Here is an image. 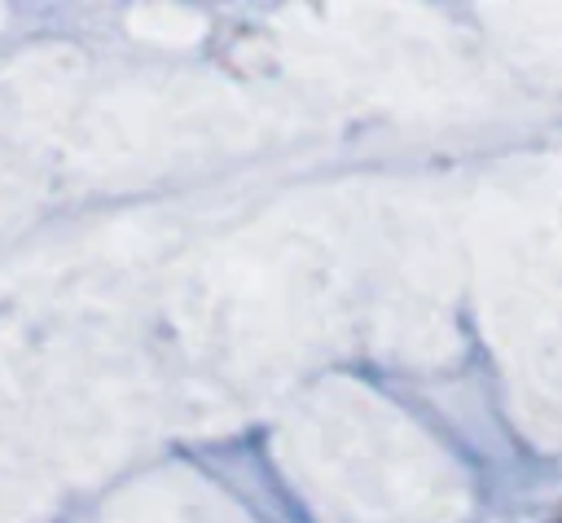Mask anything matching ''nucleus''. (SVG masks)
I'll return each mask as SVG.
<instances>
[]
</instances>
